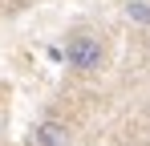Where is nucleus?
Instances as JSON below:
<instances>
[{
  "label": "nucleus",
  "instance_id": "nucleus-1",
  "mask_svg": "<svg viewBox=\"0 0 150 146\" xmlns=\"http://www.w3.org/2000/svg\"><path fill=\"white\" fill-rule=\"evenodd\" d=\"M65 61L77 73H93V69L105 65V49H101V41L93 33H77L73 41H69V49H65Z\"/></svg>",
  "mask_w": 150,
  "mask_h": 146
},
{
  "label": "nucleus",
  "instance_id": "nucleus-2",
  "mask_svg": "<svg viewBox=\"0 0 150 146\" xmlns=\"http://www.w3.org/2000/svg\"><path fill=\"white\" fill-rule=\"evenodd\" d=\"M37 146H73V134L65 122H41L37 126Z\"/></svg>",
  "mask_w": 150,
  "mask_h": 146
},
{
  "label": "nucleus",
  "instance_id": "nucleus-3",
  "mask_svg": "<svg viewBox=\"0 0 150 146\" xmlns=\"http://www.w3.org/2000/svg\"><path fill=\"white\" fill-rule=\"evenodd\" d=\"M126 12H130L138 24H150V8H146V0H126Z\"/></svg>",
  "mask_w": 150,
  "mask_h": 146
}]
</instances>
